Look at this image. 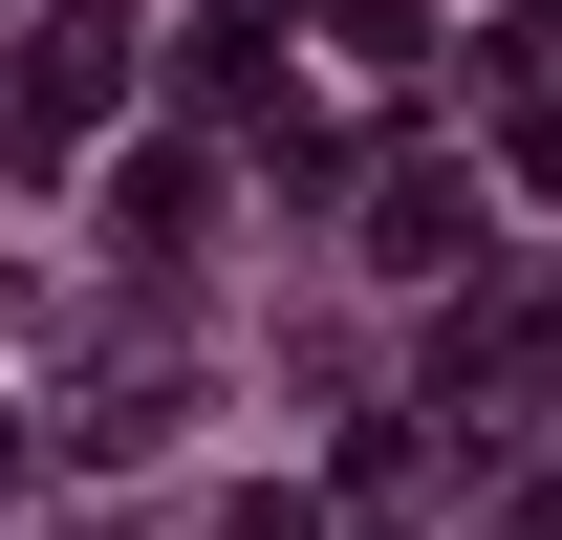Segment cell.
<instances>
[{
    "instance_id": "1",
    "label": "cell",
    "mask_w": 562,
    "mask_h": 540,
    "mask_svg": "<svg viewBox=\"0 0 562 540\" xmlns=\"http://www.w3.org/2000/svg\"><path fill=\"white\" fill-rule=\"evenodd\" d=\"M109 109H131V22H44V44H22V87H0V151H22V173H66Z\"/></svg>"
},
{
    "instance_id": "2",
    "label": "cell",
    "mask_w": 562,
    "mask_h": 540,
    "mask_svg": "<svg viewBox=\"0 0 562 540\" xmlns=\"http://www.w3.org/2000/svg\"><path fill=\"white\" fill-rule=\"evenodd\" d=\"M368 260H390V281H454V260H476V173H390V195H368Z\"/></svg>"
},
{
    "instance_id": "3",
    "label": "cell",
    "mask_w": 562,
    "mask_h": 540,
    "mask_svg": "<svg viewBox=\"0 0 562 540\" xmlns=\"http://www.w3.org/2000/svg\"><path fill=\"white\" fill-rule=\"evenodd\" d=\"M195 87H216V109H260V87H281V0H216V22H195Z\"/></svg>"
},
{
    "instance_id": "4",
    "label": "cell",
    "mask_w": 562,
    "mask_h": 540,
    "mask_svg": "<svg viewBox=\"0 0 562 540\" xmlns=\"http://www.w3.org/2000/svg\"><path fill=\"white\" fill-rule=\"evenodd\" d=\"M109 216H131V260H173V238H195V151H131V173H109Z\"/></svg>"
},
{
    "instance_id": "5",
    "label": "cell",
    "mask_w": 562,
    "mask_h": 540,
    "mask_svg": "<svg viewBox=\"0 0 562 540\" xmlns=\"http://www.w3.org/2000/svg\"><path fill=\"white\" fill-rule=\"evenodd\" d=\"M519 540H562V497H541V519H519Z\"/></svg>"
}]
</instances>
